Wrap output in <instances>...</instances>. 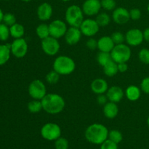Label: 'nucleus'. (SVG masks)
<instances>
[{
  "label": "nucleus",
  "instance_id": "f3484780",
  "mask_svg": "<svg viewBox=\"0 0 149 149\" xmlns=\"http://www.w3.org/2000/svg\"><path fill=\"white\" fill-rule=\"evenodd\" d=\"M106 94L109 101L117 103L123 99L125 92L119 86H111V87H109Z\"/></svg>",
  "mask_w": 149,
  "mask_h": 149
},
{
  "label": "nucleus",
  "instance_id": "412c9836",
  "mask_svg": "<svg viewBox=\"0 0 149 149\" xmlns=\"http://www.w3.org/2000/svg\"><path fill=\"white\" fill-rule=\"evenodd\" d=\"M141 90L136 85H130L125 92L127 98L130 101H137L141 95Z\"/></svg>",
  "mask_w": 149,
  "mask_h": 149
},
{
  "label": "nucleus",
  "instance_id": "c85d7f7f",
  "mask_svg": "<svg viewBox=\"0 0 149 149\" xmlns=\"http://www.w3.org/2000/svg\"><path fill=\"white\" fill-rule=\"evenodd\" d=\"M108 139L111 140L113 142L119 144L123 140V135H122V133L119 130H112L109 131Z\"/></svg>",
  "mask_w": 149,
  "mask_h": 149
},
{
  "label": "nucleus",
  "instance_id": "7ed1b4c3",
  "mask_svg": "<svg viewBox=\"0 0 149 149\" xmlns=\"http://www.w3.org/2000/svg\"><path fill=\"white\" fill-rule=\"evenodd\" d=\"M52 67L54 71L61 76H68L75 71L76 63L71 57L60 55L55 59Z\"/></svg>",
  "mask_w": 149,
  "mask_h": 149
},
{
  "label": "nucleus",
  "instance_id": "de8ad7c7",
  "mask_svg": "<svg viewBox=\"0 0 149 149\" xmlns=\"http://www.w3.org/2000/svg\"><path fill=\"white\" fill-rule=\"evenodd\" d=\"M61 1H65V2H67V1H71V0H61Z\"/></svg>",
  "mask_w": 149,
  "mask_h": 149
},
{
  "label": "nucleus",
  "instance_id": "8fccbe9b",
  "mask_svg": "<svg viewBox=\"0 0 149 149\" xmlns=\"http://www.w3.org/2000/svg\"><path fill=\"white\" fill-rule=\"evenodd\" d=\"M4 1H10V0H4Z\"/></svg>",
  "mask_w": 149,
  "mask_h": 149
},
{
  "label": "nucleus",
  "instance_id": "ea45409f",
  "mask_svg": "<svg viewBox=\"0 0 149 149\" xmlns=\"http://www.w3.org/2000/svg\"><path fill=\"white\" fill-rule=\"evenodd\" d=\"M86 46L91 50H94L97 48V41L95 39L90 37V39L86 42Z\"/></svg>",
  "mask_w": 149,
  "mask_h": 149
},
{
  "label": "nucleus",
  "instance_id": "cd10ccee",
  "mask_svg": "<svg viewBox=\"0 0 149 149\" xmlns=\"http://www.w3.org/2000/svg\"><path fill=\"white\" fill-rule=\"evenodd\" d=\"M111 56L110 52H99L97 55V61L99 65H101L102 67L104 66L106 64L110 61H111Z\"/></svg>",
  "mask_w": 149,
  "mask_h": 149
},
{
  "label": "nucleus",
  "instance_id": "dca6fc26",
  "mask_svg": "<svg viewBox=\"0 0 149 149\" xmlns=\"http://www.w3.org/2000/svg\"><path fill=\"white\" fill-rule=\"evenodd\" d=\"M53 13L52 5L47 2H44L38 7L36 15L39 20L41 21H47L51 18Z\"/></svg>",
  "mask_w": 149,
  "mask_h": 149
},
{
  "label": "nucleus",
  "instance_id": "a19ab883",
  "mask_svg": "<svg viewBox=\"0 0 149 149\" xmlns=\"http://www.w3.org/2000/svg\"><path fill=\"white\" fill-rule=\"evenodd\" d=\"M97 102L99 105H100V106H103L105 104H106V103L109 102V99H108L106 94L97 95Z\"/></svg>",
  "mask_w": 149,
  "mask_h": 149
},
{
  "label": "nucleus",
  "instance_id": "49530a36",
  "mask_svg": "<svg viewBox=\"0 0 149 149\" xmlns=\"http://www.w3.org/2000/svg\"><path fill=\"white\" fill-rule=\"evenodd\" d=\"M147 125H148V128H149V116H148V119H147Z\"/></svg>",
  "mask_w": 149,
  "mask_h": 149
},
{
  "label": "nucleus",
  "instance_id": "c756f323",
  "mask_svg": "<svg viewBox=\"0 0 149 149\" xmlns=\"http://www.w3.org/2000/svg\"><path fill=\"white\" fill-rule=\"evenodd\" d=\"M60 76L61 75L58 73L52 70V71L47 73V74L45 77V79H46L47 82L49 83V84H55L59 81Z\"/></svg>",
  "mask_w": 149,
  "mask_h": 149
},
{
  "label": "nucleus",
  "instance_id": "ddd939ff",
  "mask_svg": "<svg viewBox=\"0 0 149 149\" xmlns=\"http://www.w3.org/2000/svg\"><path fill=\"white\" fill-rule=\"evenodd\" d=\"M101 8L100 0H85L81 7L84 14L87 16L97 15Z\"/></svg>",
  "mask_w": 149,
  "mask_h": 149
},
{
  "label": "nucleus",
  "instance_id": "f03ea898",
  "mask_svg": "<svg viewBox=\"0 0 149 149\" xmlns=\"http://www.w3.org/2000/svg\"><path fill=\"white\" fill-rule=\"evenodd\" d=\"M42 103L43 110L46 113L52 115L61 113L65 106L63 97L56 93L47 94L42 99Z\"/></svg>",
  "mask_w": 149,
  "mask_h": 149
},
{
  "label": "nucleus",
  "instance_id": "37998d69",
  "mask_svg": "<svg viewBox=\"0 0 149 149\" xmlns=\"http://www.w3.org/2000/svg\"><path fill=\"white\" fill-rule=\"evenodd\" d=\"M143 33L144 41L149 42V27L146 28V29L143 31Z\"/></svg>",
  "mask_w": 149,
  "mask_h": 149
},
{
  "label": "nucleus",
  "instance_id": "9b49d317",
  "mask_svg": "<svg viewBox=\"0 0 149 149\" xmlns=\"http://www.w3.org/2000/svg\"><path fill=\"white\" fill-rule=\"evenodd\" d=\"M81 33L87 37H93L97 34L100 29V26L96 22L95 19L87 18L83 20L79 27Z\"/></svg>",
  "mask_w": 149,
  "mask_h": 149
},
{
  "label": "nucleus",
  "instance_id": "79ce46f5",
  "mask_svg": "<svg viewBox=\"0 0 149 149\" xmlns=\"http://www.w3.org/2000/svg\"><path fill=\"white\" fill-rule=\"evenodd\" d=\"M118 64V70L119 72L125 73L128 70V65L127 63H121Z\"/></svg>",
  "mask_w": 149,
  "mask_h": 149
},
{
  "label": "nucleus",
  "instance_id": "393cba45",
  "mask_svg": "<svg viewBox=\"0 0 149 149\" xmlns=\"http://www.w3.org/2000/svg\"><path fill=\"white\" fill-rule=\"evenodd\" d=\"M36 33L41 40L49 36L50 35H49V25L46 24V23H40L36 27Z\"/></svg>",
  "mask_w": 149,
  "mask_h": 149
},
{
  "label": "nucleus",
  "instance_id": "5701e85b",
  "mask_svg": "<svg viewBox=\"0 0 149 149\" xmlns=\"http://www.w3.org/2000/svg\"><path fill=\"white\" fill-rule=\"evenodd\" d=\"M10 45H0V65H4L10 60Z\"/></svg>",
  "mask_w": 149,
  "mask_h": 149
},
{
  "label": "nucleus",
  "instance_id": "4be33fe9",
  "mask_svg": "<svg viewBox=\"0 0 149 149\" xmlns=\"http://www.w3.org/2000/svg\"><path fill=\"white\" fill-rule=\"evenodd\" d=\"M103 70L105 75L109 77H113L116 76L119 72L118 64L114 62L113 60H111L103 67Z\"/></svg>",
  "mask_w": 149,
  "mask_h": 149
},
{
  "label": "nucleus",
  "instance_id": "2f4dec72",
  "mask_svg": "<svg viewBox=\"0 0 149 149\" xmlns=\"http://www.w3.org/2000/svg\"><path fill=\"white\" fill-rule=\"evenodd\" d=\"M138 58L142 63L145 65L149 64V49L143 48L138 53Z\"/></svg>",
  "mask_w": 149,
  "mask_h": 149
},
{
  "label": "nucleus",
  "instance_id": "e433bc0d",
  "mask_svg": "<svg viewBox=\"0 0 149 149\" xmlns=\"http://www.w3.org/2000/svg\"><path fill=\"white\" fill-rule=\"evenodd\" d=\"M100 149H118V144L107 139L100 145Z\"/></svg>",
  "mask_w": 149,
  "mask_h": 149
},
{
  "label": "nucleus",
  "instance_id": "a878e982",
  "mask_svg": "<svg viewBox=\"0 0 149 149\" xmlns=\"http://www.w3.org/2000/svg\"><path fill=\"white\" fill-rule=\"evenodd\" d=\"M28 110L32 113H37L40 112L41 111L43 110L42 108V100H35L33 99L31 101L28 103Z\"/></svg>",
  "mask_w": 149,
  "mask_h": 149
},
{
  "label": "nucleus",
  "instance_id": "423d86ee",
  "mask_svg": "<svg viewBox=\"0 0 149 149\" xmlns=\"http://www.w3.org/2000/svg\"><path fill=\"white\" fill-rule=\"evenodd\" d=\"M40 134L46 141H55L61 137V128L58 124L48 122L42 127Z\"/></svg>",
  "mask_w": 149,
  "mask_h": 149
},
{
  "label": "nucleus",
  "instance_id": "4c0bfd02",
  "mask_svg": "<svg viewBox=\"0 0 149 149\" xmlns=\"http://www.w3.org/2000/svg\"><path fill=\"white\" fill-rule=\"evenodd\" d=\"M141 91L144 93L145 94L149 95V77H145L143 79V80L141 82Z\"/></svg>",
  "mask_w": 149,
  "mask_h": 149
},
{
  "label": "nucleus",
  "instance_id": "2eb2a0df",
  "mask_svg": "<svg viewBox=\"0 0 149 149\" xmlns=\"http://www.w3.org/2000/svg\"><path fill=\"white\" fill-rule=\"evenodd\" d=\"M81 36H82V33L79 28L70 26V28L67 29L64 38H65V41L67 45L73 46V45H77L79 42Z\"/></svg>",
  "mask_w": 149,
  "mask_h": 149
},
{
  "label": "nucleus",
  "instance_id": "58836bf2",
  "mask_svg": "<svg viewBox=\"0 0 149 149\" xmlns=\"http://www.w3.org/2000/svg\"><path fill=\"white\" fill-rule=\"evenodd\" d=\"M142 13L140 9L138 8H133L130 10V16L131 20H138L141 17Z\"/></svg>",
  "mask_w": 149,
  "mask_h": 149
},
{
  "label": "nucleus",
  "instance_id": "a211bd4d",
  "mask_svg": "<svg viewBox=\"0 0 149 149\" xmlns=\"http://www.w3.org/2000/svg\"><path fill=\"white\" fill-rule=\"evenodd\" d=\"M91 90L96 95L106 94L109 89L107 81L102 78L95 79L90 84Z\"/></svg>",
  "mask_w": 149,
  "mask_h": 149
},
{
  "label": "nucleus",
  "instance_id": "aec40b11",
  "mask_svg": "<svg viewBox=\"0 0 149 149\" xmlns=\"http://www.w3.org/2000/svg\"><path fill=\"white\" fill-rule=\"evenodd\" d=\"M103 112L104 116L109 119H113L119 113V107L116 103L109 101L103 106Z\"/></svg>",
  "mask_w": 149,
  "mask_h": 149
},
{
  "label": "nucleus",
  "instance_id": "39448f33",
  "mask_svg": "<svg viewBox=\"0 0 149 149\" xmlns=\"http://www.w3.org/2000/svg\"><path fill=\"white\" fill-rule=\"evenodd\" d=\"M131 49L130 46L125 44L116 45L111 52V59L116 63H127L131 58Z\"/></svg>",
  "mask_w": 149,
  "mask_h": 149
},
{
  "label": "nucleus",
  "instance_id": "f257e3e1",
  "mask_svg": "<svg viewBox=\"0 0 149 149\" xmlns=\"http://www.w3.org/2000/svg\"><path fill=\"white\" fill-rule=\"evenodd\" d=\"M109 132V130L105 125L100 123H94L86 129L84 137L90 143L101 145L108 139Z\"/></svg>",
  "mask_w": 149,
  "mask_h": 149
},
{
  "label": "nucleus",
  "instance_id": "1a4fd4ad",
  "mask_svg": "<svg viewBox=\"0 0 149 149\" xmlns=\"http://www.w3.org/2000/svg\"><path fill=\"white\" fill-rule=\"evenodd\" d=\"M11 53L17 58H23L27 54L29 50V45L26 39L23 38L15 39V40L10 44Z\"/></svg>",
  "mask_w": 149,
  "mask_h": 149
},
{
  "label": "nucleus",
  "instance_id": "72a5a7b5",
  "mask_svg": "<svg viewBox=\"0 0 149 149\" xmlns=\"http://www.w3.org/2000/svg\"><path fill=\"white\" fill-rule=\"evenodd\" d=\"M101 7L107 11H113L116 8V3L115 0H101Z\"/></svg>",
  "mask_w": 149,
  "mask_h": 149
},
{
  "label": "nucleus",
  "instance_id": "f8f14e48",
  "mask_svg": "<svg viewBox=\"0 0 149 149\" xmlns=\"http://www.w3.org/2000/svg\"><path fill=\"white\" fill-rule=\"evenodd\" d=\"M143 41V33L138 29H130L125 34V42L129 46H139Z\"/></svg>",
  "mask_w": 149,
  "mask_h": 149
},
{
  "label": "nucleus",
  "instance_id": "6e6552de",
  "mask_svg": "<svg viewBox=\"0 0 149 149\" xmlns=\"http://www.w3.org/2000/svg\"><path fill=\"white\" fill-rule=\"evenodd\" d=\"M41 46L44 53L49 56H54L57 55L61 48V45L58 39L50 36L42 39L41 42Z\"/></svg>",
  "mask_w": 149,
  "mask_h": 149
},
{
  "label": "nucleus",
  "instance_id": "c9c22d12",
  "mask_svg": "<svg viewBox=\"0 0 149 149\" xmlns=\"http://www.w3.org/2000/svg\"><path fill=\"white\" fill-rule=\"evenodd\" d=\"M3 22H4V24L7 25V26H12L13 25H14L15 23H16V17L15 16V15H13V13H5L4 15V17H3Z\"/></svg>",
  "mask_w": 149,
  "mask_h": 149
},
{
  "label": "nucleus",
  "instance_id": "f704fd0d",
  "mask_svg": "<svg viewBox=\"0 0 149 149\" xmlns=\"http://www.w3.org/2000/svg\"><path fill=\"white\" fill-rule=\"evenodd\" d=\"M112 40L114 42L115 45H119L122 44L125 41V35H124L122 32L116 31L113 32L111 36Z\"/></svg>",
  "mask_w": 149,
  "mask_h": 149
},
{
  "label": "nucleus",
  "instance_id": "9d476101",
  "mask_svg": "<svg viewBox=\"0 0 149 149\" xmlns=\"http://www.w3.org/2000/svg\"><path fill=\"white\" fill-rule=\"evenodd\" d=\"M49 29L50 36L58 39L65 36L68 28H67L66 23L63 20L57 19V20H52L49 23Z\"/></svg>",
  "mask_w": 149,
  "mask_h": 149
},
{
  "label": "nucleus",
  "instance_id": "09e8293b",
  "mask_svg": "<svg viewBox=\"0 0 149 149\" xmlns=\"http://www.w3.org/2000/svg\"><path fill=\"white\" fill-rule=\"evenodd\" d=\"M147 10H148V13H149V3H148V6H147Z\"/></svg>",
  "mask_w": 149,
  "mask_h": 149
},
{
  "label": "nucleus",
  "instance_id": "0eeeda50",
  "mask_svg": "<svg viewBox=\"0 0 149 149\" xmlns=\"http://www.w3.org/2000/svg\"><path fill=\"white\" fill-rule=\"evenodd\" d=\"M29 94L32 99L35 100H40L46 95L47 87L45 83L39 79H34L30 83L29 86Z\"/></svg>",
  "mask_w": 149,
  "mask_h": 149
},
{
  "label": "nucleus",
  "instance_id": "4468645a",
  "mask_svg": "<svg viewBox=\"0 0 149 149\" xmlns=\"http://www.w3.org/2000/svg\"><path fill=\"white\" fill-rule=\"evenodd\" d=\"M112 19L116 24H126L130 20V11L125 7H116L112 13Z\"/></svg>",
  "mask_w": 149,
  "mask_h": 149
},
{
  "label": "nucleus",
  "instance_id": "c03bdc74",
  "mask_svg": "<svg viewBox=\"0 0 149 149\" xmlns=\"http://www.w3.org/2000/svg\"><path fill=\"white\" fill-rule=\"evenodd\" d=\"M4 13H3L2 10H1V9L0 8V23H1V22L3 20V17H4Z\"/></svg>",
  "mask_w": 149,
  "mask_h": 149
},
{
  "label": "nucleus",
  "instance_id": "20e7f679",
  "mask_svg": "<svg viewBox=\"0 0 149 149\" xmlns=\"http://www.w3.org/2000/svg\"><path fill=\"white\" fill-rule=\"evenodd\" d=\"M84 15L81 7L73 4L66 9L65 14V22L71 27L79 28L84 20Z\"/></svg>",
  "mask_w": 149,
  "mask_h": 149
},
{
  "label": "nucleus",
  "instance_id": "bb28decb",
  "mask_svg": "<svg viewBox=\"0 0 149 149\" xmlns=\"http://www.w3.org/2000/svg\"><path fill=\"white\" fill-rule=\"evenodd\" d=\"M95 20L100 27H105L111 23V17L106 13H102L96 15Z\"/></svg>",
  "mask_w": 149,
  "mask_h": 149
},
{
  "label": "nucleus",
  "instance_id": "7c9ffc66",
  "mask_svg": "<svg viewBox=\"0 0 149 149\" xmlns=\"http://www.w3.org/2000/svg\"><path fill=\"white\" fill-rule=\"evenodd\" d=\"M54 146H55V149H68L69 142L65 138L60 137L56 141H55Z\"/></svg>",
  "mask_w": 149,
  "mask_h": 149
},
{
  "label": "nucleus",
  "instance_id": "6ab92c4d",
  "mask_svg": "<svg viewBox=\"0 0 149 149\" xmlns=\"http://www.w3.org/2000/svg\"><path fill=\"white\" fill-rule=\"evenodd\" d=\"M115 45H116L113 42L111 37L109 36H102L97 40V49L100 52H110L111 53Z\"/></svg>",
  "mask_w": 149,
  "mask_h": 149
},
{
  "label": "nucleus",
  "instance_id": "b1692460",
  "mask_svg": "<svg viewBox=\"0 0 149 149\" xmlns=\"http://www.w3.org/2000/svg\"><path fill=\"white\" fill-rule=\"evenodd\" d=\"M10 36L15 39H20L23 38L25 34V29L23 25L20 23H15L10 27Z\"/></svg>",
  "mask_w": 149,
  "mask_h": 149
},
{
  "label": "nucleus",
  "instance_id": "473e14b6",
  "mask_svg": "<svg viewBox=\"0 0 149 149\" xmlns=\"http://www.w3.org/2000/svg\"><path fill=\"white\" fill-rule=\"evenodd\" d=\"M10 36V28L4 23H0V40H7Z\"/></svg>",
  "mask_w": 149,
  "mask_h": 149
},
{
  "label": "nucleus",
  "instance_id": "a18cd8bd",
  "mask_svg": "<svg viewBox=\"0 0 149 149\" xmlns=\"http://www.w3.org/2000/svg\"><path fill=\"white\" fill-rule=\"evenodd\" d=\"M21 1H24V2H29V1H31L32 0H21Z\"/></svg>",
  "mask_w": 149,
  "mask_h": 149
}]
</instances>
